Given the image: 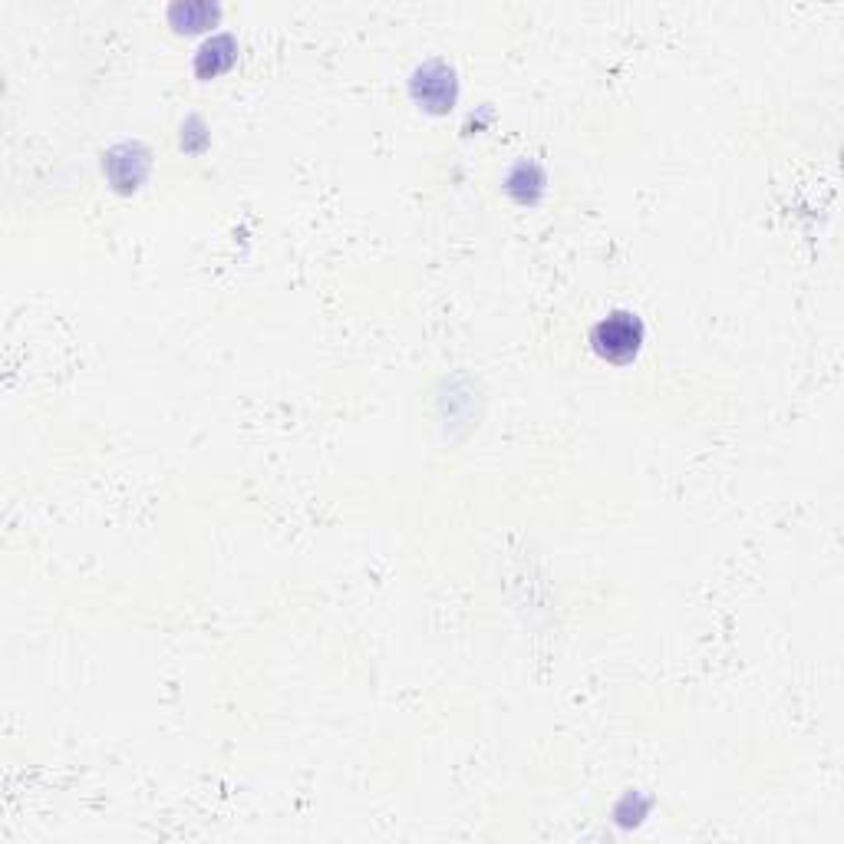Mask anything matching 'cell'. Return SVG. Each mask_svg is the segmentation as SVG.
<instances>
[{
  "instance_id": "1",
  "label": "cell",
  "mask_w": 844,
  "mask_h": 844,
  "mask_svg": "<svg viewBox=\"0 0 844 844\" xmlns=\"http://www.w3.org/2000/svg\"><path fill=\"white\" fill-rule=\"evenodd\" d=\"M594 350L607 357L610 363H627L630 357H637L640 343H643V324L637 314L630 310H617V314L604 317L601 324L591 333Z\"/></svg>"
},
{
  "instance_id": "3",
  "label": "cell",
  "mask_w": 844,
  "mask_h": 844,
  "mask_svg": "<svg viewBox=\"0 0 844 844\" xmlns=\"http://www.w3.org/2000/svg\"><path fill=\"white\" fill-rule=\"evenodd\" d=\"M235 60V40L228 37V33H221V37L215 40H208L202 50H198V73L208 76V73H218V70H225V66Z\"/></svg>"
},
{
  "instance_id": "4",
  "label": "cell",
  "mask_w": 844,
  "mask_h": 844,
  "mask_svg": "<svg viewBox=\"0 0 844 844\" xmlns=\"http://www.w3.org/2000/svg\"><path fill=\"white\" fill-rule=\"evenodd\" d=\"M218 10L215 7H208V4H179V7H172V20H179L182 17V30H195V27H205L208 20H215Z\"/></svg>"
},
{
  "instance_id": "2",
  "label": "cell",
  "mask_w": 844,
  "mask_h": 844,
  "mask_svg": "<svg viewBox=\"0 0 844 844\" xmlns=\"http://www.w3.org/2000/svg\"><path fill=\"white\" fill-rule=\"evenodd\" d=\"M416 93H419V99H426L432 109H446L455 96L452 70H446L442 63H429L426 70H419V76H416Z\"/></svg>"
}]
</instances>
